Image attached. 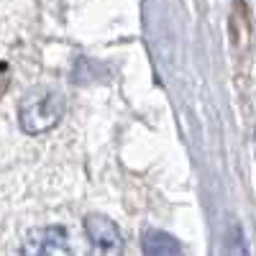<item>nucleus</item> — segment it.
Wrapping results in <instances>:
<instances>
[{
  "label": "nucleus",
  "instance_id": "20e7f679",
  "mask_svg": "<svg viewBox=\"0 0 256 256\" xmlns=\"http://www.w3.org/2000/svg\"><path fill=\"white\" fill-rule=\"evenodd\" d=\"M141 248L144 256H182V246L174 236H169L164 230L146 228L141 236Z\"/></svg>",
  "mask_w": 256,
  "mask_h": 256
},
{
  "label": "nucleus",
  "instance_id": "39448f33",
  "mask_svg": "<svg viewBox=\"0 0 256 256\" xmlns=\"http://www.w3.org/2000/svg\"><path fill=\"white\" fill-rule=\"evenodd\" d=\"M226 246H228V256H248V246H246V236H244L241 226H233L228 230Z\"/></svg>",
  "mask_w": 256,
  "mask_h": 256
},
{
  "label": "nucleus",
  "instance_id": "f03ea898",
  "mask_svg": "<svg viewBox=\"0 0 256 256\" xmlns=\"http://www.w3.org/2000/svg\"><path fill=\"white\" fill-rule=\"evenodd\" d=\"M82 226L92 256H123V233L113 218L102 216V212H90V216H84Z\"/></svg>",
  "mask_w": 256,
  "mask_h": 256
},
{
  "label": "nucleus",
  "instance_id": "f257e3e1",
  "mask_svg": "<svg viewBox=\"0 0 256 256\" xmlns=\"http://www.w3.org/2000/svg\"><path fill=\"white\" fill-rule=\"evenodd\" d=\"M64 116V100L56 92H31L20 100L18 123L26 134H44L62 120Z\"/></svg>",
  "mask_w": 256,
  "mask_h": 256
},
{
  "label": "nucleus",
  "instance_id": "7ed1b4c3",
  "mask_svg": "<svg viewBox=\"0 0 256 256\" xmlns=\"http://www.w3.org/2000/svg\"><path fill=\"white\" fill-rule=\"evenodd\" d=\"M20 256H74V251L67 230L62 226H46L28 233L20 246Z\"/></svg>",
  "mask_w": 256,
  "mask_h": 256
}]
</instances>
